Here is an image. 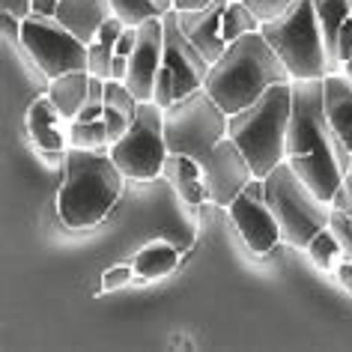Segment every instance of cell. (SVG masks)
Returning <instances> with one entry per match:
<instances>
[{
    "instance_id": "cell-1",
    "label": "cell",
    "mask_w": 352,
    "mask_h": 352,
    "mask_svg": "<svg viewBox=\"0 0 352 352\" xmlns=\"http://www.w3.org/2000/svg\"><path fill=\"white\" fill-rule=\"evenodd\" d=\"M287 162L293 170L331 204L343 188V176L349 170V153L334 135L322 104V78L293 81V111L287 129Z\"/></svg>"
},
{
    "instance_id": "cell-2",
    "label": "cell",
    "mask_w": 352,
    "mask_h": 352,
    "mask_svg": "<svg viewBox=\"0 0 352 352\" xmlns=\"http://www.w3.org/2000/svg\"><path fill=\"white\" fill-rule=\"evenodd\" d=\"M293 81L284 60L269 45L260 30L245 33L227 45V51L209 66L206 93L221 104L227 117L251 108L269 87Z\"/></svg>"
},
{
    "instance_id": "cell-3",
    "label": "cell",
    "mask_w": 352,
    "mask_h": 352,
    "mask_svg": "<svg viewBox=\"0 0 352 352\" xmlns=\"http://www.w3.org/2000/svg\"><path fill=\"white\" fill-rule=\"evenodd\" d=\"M122 170L104 149H78L66 153V176L57 197V209L66 227L87 230L108 218L122 195Z\"/></svg>"
},
{
    "instance_id": "cell-4",
    "label": "cell",
    "mask_w": 352,
    "mask_h": 352,
    "mask_svg": "<svg viewBox=\"0 0 352 352\" xmlns=\"http://www.w3.org/2000/svg\"><path fill=\"white\" fill-rule=\"evenodd\" d=\"M289 111H293V81H284L269 87L251 108L227 120V138L239 144L254 179H266L280 162H287Z\"/></svg>"
},
{
    "instance_id": "cell-5",
    "label": "cell",
    "mask_w": 352,
    "mask_h": 352,
    "mask_svg": "<svg viewBox=\"0 0 352 352\" xmlns=\"http://www.w3.org/2000/svg\"><path fill=\"white\" fill-rule=\"evenodd\" d=\"M260 33L284 60L293 81L325 78L329 72H334L314 0H293L280 19L260 24Z\"/></svg>"
},
{
    "instance_id": "cell-6",
    "label": "cell",
    "mask_w": 352,
    "mask_h": 352,
    "mask_svg": "<svg viewBox=\"0 0 352 352\" xmlns=\"http://www.w3.org/2000/svg\"><path fill=\"white\" fill-rule=\"evenodd\" d=\"M266 200L280 227V242L293 245V248H307L320 230H325L331 221V204L316 197V191L293 170L289 162H280L266 179Z\"/></svg>"
},
{
    "instance_id": "cell-7",
    "label": "cell",
    "mask_w": 352,
    "mask_h": 352,
    "mask_svg": "<svg viewBox=\"0 0 352 352\" xmlns=\"http://www.w3.org/2000/svg\"><path fill=\"white\" fill-rule=\"evenodd\" d=\"M227 113L212 96L204 90L186 96L164 108V140L170 153L188 155L200 164H209L215 146L227 138Z\"/></svg>"
},
{
    "instance_id": "cell-8",
    "label": "cell",
    "mask_w": 352,
    "mask_h": 352,
    "mask_svg": "<svg viewBox=\"0 0 352 352\" xmlns=\"http://www.w3.org/2000/svg\"><path fill=\"white\" fill-rule=\"evenodd\" d=\"M167 155L170 149L164 140V108L155 102H140L129 131L111 146V158L126 179L146 182L164 173Z\"/></svg>"
},
{
    "instance_id": "cell-9",
    "label": "cell",
    "mask_w": 352,
    "mask_h": 352,
    "mask_svg": "<svg viewBox=\"0 0 352 352\" xmlns=\"http://www.w3.org/2000/svg\"><path fill=\"white\" fill-rule=\"evenodd\" d=\"M21 48L28 51L33 66L48 81H54V78L66 72H75V69H87V60H90V45L87 42H81L57 19L36 12L21 19Z\"/></svg>"
},
{
    "instance_id": "cell-10",
    "label": "cell",
    "mask_w": 352,
    "mask_h": 352,
    "mask_svg": "<svg viewBox=\"0 0 352 352\" xmlns=\"http://www.w3.org/2000/svg\"><path fill=\"white\" fill-rule=\"evenodd\" d=\"M162 21H164V63H162V69L173 78L176 102H179V99H186V96L206 87L209 63H206V57L195 48V42L182 33L173 10L164 12Z\"/></svg>"
},
{
    "instance_id": "cell-11",
    "label": "cell",
    "mask_w": 352,
    "mask_h": 352,
    "mask_svg": "<svg viewBox=\"0 0 352 352\" xmlns=\"http://www.w3.org/2000/svg\"><path fill=\"white\" fill-rule=\"evenodd\" d=\"M230 218L239 230L242 242L248 245V251L254 254H269L280 239V227L278 218L272 212L269 200H266V188H263V179H251L248 186L242 188V195L233 200L230 206Z\"/></svg>"
},
{
    "instance_id": "cell-12",
    "label": "cell",
    "mask_w": 352,
    "mask_h": 352,
    "mask_svg": "<svg viewBox=\"0 0 352 352\" xmlns=\"http://www.w3.org/2000/svg\"><path fill=\"white\" fill-rule=\"evenodd\" d=\"M164 63V21L149 19L138 24V45L129 57V75L126 87L138 102H153L155 78Z\"/></svg>"
},
{
    "instance_id": "cell-13",
    "label": "cell",
    "mask_w": 352,
    "mask_h": 352,
    "mask_svg": "<svg viewBox=\"0 0 352 352\" xmlns=\"http://www.w3.org/2000/svg\"><path fill=\"white\" fill-rule=\"evenodd\" d=\"M204 179L209 188V200L218 206H230L233 200L242 195V188L254 179L248 158H245V153L233 138H224L221 144L215 146L209 164L204 167Z\"/></svg>"
},
{
    "instance_id": "cell-14",
    "label": "cell",
    "mask_w": 352,
    "mask_h": 352,
    "mask_svg": "<svg viewBox=\"0 0 352 352\" xmlns=\"http://www.w3.org/2000/svg\"><path fill=\"white\" fill-rule=\"evenodd\" d=\"M227 3L230 0H215V3L204 6V10H173L182 33L195 42V48L206 57L209 66L227 51V39L221 33V19H224Z\"/></svg>"
},
{
    "instance_id": "cell-15",
    "label": "cell",
    "mask_w": 352,
    "mask_h": 352,
    "mask_svg": "<svg viewBox=\"0 0 352 352\" xmlns=\"http://www.w3.org/2000/svg\"><path fill=\"white\" fill-rule=\"evenodd\" d=\"M322 104L334 135L352 155V84L346 75L329 72L322 78Z\"/></svg>"
},
{
    "instance_id": "cell-16",
    "label": "cell",
    "mask_w": 352,
    "mask_h": 352,
    "mask_svg": "<svg viewBox=\"0 0 352 352\" xmlns=\"http://www.w3.org/2000/svg\"><path fill=\"white\" fill-rule=\"evenodd\" d=\"M111 15H113L111 0H60L57 21L66 24L78 39L90 45Z\"/></svg>"
},
{
    "instance_id": "cell-17",
    "label": "cell",
    "mask_w": 352,
    "mask_h": 352,
    "mask_svg": "<svg viewBox=\"0 0 352 352\" xmlns=\"http://www.w3.org/2000/svg\"><path fill=\"white\" fill-rule=\"evenodd\" d=\"M164 176L176 186L179 197L191 206L204 204V200L209 197V188H206V179H204V164L195 162V158L170 153L167 162H164Z\"/></svg>"
},
{
    "instance_id": "cell-18",
    "label": "cell",
    "mask_w": 352,
    "mask_h": 352,
    "mask_svg": "<svg viewBox=\"0 0 352 352\" xmlns=\"http://www.w3.org/2000/svg\"><path fill=\"white\" fill-rule=\"evenodd\" d=\"M87 96H90V72L87 69H75V72L60 75L48 87V99L57 104L63 120H78V113L87 104Z\"/></svg>"
},
{
    "instance_id": "cell-19",
    "label": "cell",
    "mask_w": 352,
    "mask_h": 352,
    "mask_svg": "<svg viewBox=\"0 0 352 352\" xmlns=\"http://www.w3.org/2000/svg\"><path fill=\"white\" fill-rule=\"evenodd\" d=\"M63 113L57 111V104L51 99H36L28 111V131L33 144L45 153H63V131L57 129V120Z\"/></svg>"
},
{
    "instance_id": "cell-20",
    "label": "cell",
    "mask_w": 352,
    "mask_h": 352,
    "mask_svg": "<svg viewBox=\"0 0 352 352\" xmlns=\"http://www.w3.org/2000/svg\"><path fill=\"white\" fill-rule=\"evenodd\" d=\"M176 263H179V251L173 248V245H167V242H149L146 248H140L138 251V257H135V272L140 278H146V280H153V278H164V275H170V272L176 269Z\"/></svg>"
},
{
    "instance_id": "cell-21",
    "label": "cell",
    "mask_w": 352,
    "mask_h": 352,
    "mask_svg": "<svg viewBox=\"0 0 352 352\" xmlns=\"http://www.w3.org/2000/svg\"><path fill=\"white\" fill-rule=\"evenodd\" d=\"M316 6V19H320L322 36H325V48H329V60L331 69L338 66V57H334V48H338V33L343 28V21L352 15V3L349 0H314Z\"/></svg>"
},
{
    "instance_id": "cell-22",
    "label": "cell",
    "mask_w": 352,
    "mask_h": 352,
    "mask_svg": "<svg viewBox=\"0 0 352 352\" xmlns=\"http://www.w3.org/2000/svg\"><path fill=\"white\" fill-rule=\"evenodd\" d=\"M111 10L122 24L138 28L149 19H162L164 12H170L173 0H111Z\"/></svg>"
},
{
    "instance_id": "cell-23",
    "label": "cell",
    "mask_w": 352,
    "mask_h": 352,
    "mask_svg": "<svg viewBox=\"0 0 352 352\" xmlns=\"http://www.w3.org/2000/svg\"><path fill=\"white\" fill-rule=\"evenodd\" d=\"M69 144L78 149H104L113 146L108 122L102 120H72V129H69Z\"/></svg>"
},
{
    "instance_id": "cell-24",
    "label": "cell",
    "mask_w": 352,
    "mask_h": 352,
    "mask_svg": "<svg viewBox=\"0 0 352 352\" xmlns=\"http://www.w3.org/2000/svg\"><path fill=\"white\" fill-rule=\"evenodd\" d=\"M254 30H260V19H257V15H254L248 6L242 3V0H233V3H227L224 19H221V33H224L227 45L236 42L239 36H245V33H254Z\"/></svg>"
},
{
    "instance_id": "cell-25",
    "label": "cell",
    "mask_w": 352,
    "mask_h": 352,
    "mask_svg": "<svg viewBox=\"0 0 352 352\" xmlns=\"http://www.w3.org/2000/svg\"><path fill=\"white\" fill-rule=\"evenodd\" d=\"M307 254H311V260H314L320 269H338L343 248H340L338 236H334L329 227H325V230H320L311 242H307Z\"/></svg>"
},
{
    "instance_id": "cell-26",
    "label": "cell",
    "mask_w": 352,
    "mask_h": 352,
    "mask_svg": "<svg viewBox=\"0 0 352 352\" xmlns=\"http://www.w3.org/2000/svg\"><path fill=\"white\" fill-rule=\"evenodd\" d=\"M113 54H117V48H113V45H108V42H102V39H93L90 42V60H87V72L108 81Z\"/></svg>"
},
{
    "instance_id": "cell-27",
    "label": "cell",
    "mask_w": 352,
    "mask_h": 352,
    "mask_svg": "<svg viewBox=\"0 0 352 352\" xmlns=\"http://www.w3.org/2000/svg\"><path fill=\"white\" fill-rule=\"evenodd\" d=\"M248 10L257 15L260 19V24H266V21H275V19H280L287 10H289V3L293 0H242Z\"/></svg>"
},
{
    "instance_id": "cell-28",
    "label": "cell",
    "mask_w": 352,
    "mask_h": 352,
    "mask_svg": "<svg viewBox=\"0 0 352 352\" xmlns=\"http://www.w3.org/2000/svg\"><path fill=\"white\" fill-rule=\"evenodd\" d=\"M329 230L338 236V242H340V248L343 254L352 260V221H349V215L343 212V209H331V221H329Z\"/></svg>"
},
{
    "instance_id": "cell-29",
    "label": "cell",
    "mask_w": 352,
    "mask_h": 352,
    "mask_svg": "<svg viewBox=\"0 0 352 352\" xmlns=\"http://www.w3.org/2000/svg\"><path fill=\"white\" fill-rule=\"evenodd\" d=\"M131 272H135V266H111L102 275V289H120V287H126L129 280H131Z\"/></svg>"
},
{
    "instance_id": "cell-30",
    "label": "cell",
    "mask_w": 352,
    "mask_h": 352,
    "mask_svg": "<svg viewBox=\"0 0 352 352\" xmlns=\"http://www.w3.org/2000/svg\"><path fill=\"white\" fill-rule=\"evenodd\" d=\"M334 57H338V66H343L352 57V15L343 21V28L338 33V48H334Z\"/></svg>"
},
{
    "instance_id": "cell-31",
    "label": "cell",
    "mask_w": 352,
    "mask_h": 352,
    "mask_svg": "<svg viewBox=\"0 0 352 352\" xmlns=\"http://www.w3.org/2000/svg\"><path fill=\"white\" fill-rule=\"evenodd\" d=\"M135 45H138V28H129V24H126V30H122V33H120V39H117V54L131 57Z\"/></svg>"
},
{
    "instance_id": "cell-32",
    "label": "cell",
    "mask_w": 352,
    "mask_h": 352,
    "mask_svg": "<svg viewBox=\"0 0 352 352\" xmlns=\"http://www.w3.org/2000/svg\"><path fill=\"white\" fill-rule=\"evenodd\" d=\"M60 0H30V12L36 15H48V19H57Z\"/></svg>"
},
{
    "instance_id": "cell-33",
    "label": "cell",
    "mask_w": 352,
    "mask_h": 352,
    "mask_svg": "<svg viewBox=\"0 0 352 352\" xmlns=\"http://www.w3.org/2000/svg\"><path fill=\"white\" fill-rule=\"evenodd\" d=\"M334 272H338V280L343 284V289H346V293L352 296V260H349V257H343Z\"/></svg>"
},
{
    "instance_id": "cell-34",
    "label": "cell",
    "mask_w": 352,
    "mask_h": 352,
    "mask_svg": "<svg viewBox=\"0 0 352 352\" xmlns=\"http://www.w3.org/2000/svg\"><path fill=\"white\" fill-rule=\"evenodd\" d=\"M126 75H129V57L113 54V60H111V78H113V81H126Z\"/></svg>"
},
{
    "instance_id": "cell-35",
    "label": "cell",
    "mask_w": 352,
    "mask_h": 352,
    "mask_svg": "<svg viewBox=\"0 0 352 352\" xmlns=\"http://www.w3.org/2000/svg\"><path fill=\"white\" fill-rule=\"evenodd\" d=\"M215 0H173V10H204Z\"/></svg>"
},
{
    "instance_id": "cell-36",
    "label": "cell",
    "mask_w": 352,
    "mask_h": 352,
    "mask_svg": "<svg viewBox=\"0 0 352 352\" xmlns=\"http://www.w3.org/2000/svg\"><path fill=\"white\" fill-rule=\"evenodd\" d=\"M343 75H346V78H349V84H352V57L346 60V63H343Z\"/></svg>"
}]
</instances>
